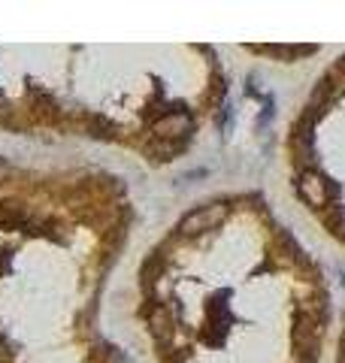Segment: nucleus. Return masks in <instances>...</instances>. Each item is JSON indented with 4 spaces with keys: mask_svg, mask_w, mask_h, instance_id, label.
<instances>
[{
    "mask_svg": "<svg viewBox=\"0 0 345 363\" xmlns=\"http://www.w3.org/2000/svg\"><path fill=\"white\" fill-rule=\"evenodd\" d=\"M148 327H152V333H155L158 339H170L172 321H170V315H167L164 306H155V309L148 312Z\"/></svg>",
    "mask_w": 345,
    "mask_h": 363,
    "instance_id": "obj_4",
    "label": "nucleus"
},
{
    "mask_svg": "<svg viewBox=\"0 0 345 363\" xmlns=\"http://www.w3.org/2000/svg\"><path fill=\"white\" fill-rule=\"evenodd\" d=\"M88 130H91V136H97V140H103V136H112V121H106V118H100V116H94L88 121Z\"/></svg>",
    "mask_w": 345,
    "mask_h": 363,
    "instance_id": "obj_5",
    "label": "nucleus"
},
{
    "mask_svg": "<svg viewBox=\"0 0 345 363\" xmlns=\"http://www.w3.org/2000/svg\"><path fill=\"white\" fill-rule=\"evenodd\" d=\"M342 67H345V64H342Z\"/></svg>",
    "mask_w": 345,
    "mask_h": 363,
    "instance_id": "obj_8",
    "label": "nucleus"
},
{
    "mask_svg": "<svg viewBox=\"0 0 345 363\" xmlns=\"http://www.w3.org/2000/svg\"><path fill=\"white\" fill-rule=\"evenodd\" d=\"M179 152V143H158L152 145V155L158 157V161H170V155Z\"/></svg>",
    "mask_w": 345,
    "mask_h": 363,
    "instance_id": "obj_6",
    "label": "nucleus"
},
{
    "mask_svg": "<svg viewBox=\"0 0 345 363\" xmlns=\"http://www.w3.org/2000/svg\"><path fill=\"white\" fill-rule=\"evenodd\" d=\"M191 133V116L188 112H167L164 118L155 121V136L158 140H179V136Z\"/></svg>",
    "mask_w": 345,
    "mask_h": 363,
    "instance_id": "obj_3",
    "label": "nucleus"
},
{
    "mask_svg": "<svg viewBox=\"0 0 345 363\" xmlns=\"http://www.w3.org/2000/svg\"><path fill=\"white\" fill-rule=\"evenodd\" d=\"M224 215H227L224 203H209V206H200V209L188 212L185 218H182L179 230H182V236H200V233H206V230H212V227L221 224Z\"/></svg>",
    "mask_w": 345,
    "mask_h": 363,
    "instance_id": "obj_1",
    "label": "nucleus"
},
{
    "mask_svg": "<svg viewBox=\"0 0 345 363\" xmlns=\"http://www.w3.org/2000/svg\"><path fill=\"white\" fill-rule=\"evenodd\" d=\"M297 191L300 197L315 209H324L330 203V182L318 173V169H303L300 179H297Z\"/></svg>",
    "mask_w": 345,
    "mask_h": 363,
    "instance_id": "obj_2",
    "label": "nucleus"
},
{
    "mask_svg": "<svg viewBox=\"0 0 345 363\" xmlns=\"http://www.w3.org/2000/svg\"><path fill=\"white\" fill-rule=\"evenodd\" d=\"M106 360H109V363H128L119 348H106Z\"/></svg>",
    "mask_w": 345,
    "mask_h": 363,
    "instance_id": "obj_7",
    "label": "nucleus"
}]
</instances>
